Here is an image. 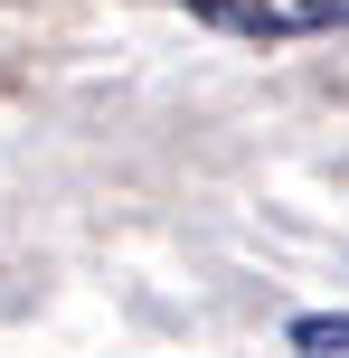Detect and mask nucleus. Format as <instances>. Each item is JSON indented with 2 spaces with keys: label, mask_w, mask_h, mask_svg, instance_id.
<instances>
[{
  "label": "nucleus",
  "mask_w": 349,
  "mask_h": 358,
  "mask_svg": "<svg viewBox=\"0 0 349 358\" xmlns=\"http://www.w3.org/2000/svg\"><path fill=\"white\" fill-rule=\"evenodd\" d=\"M199 29L218 38H255V48H293V38H340L349 0H180Z\"/></svg>",
  "instance_id": "f257e3e1"
},
{
  "label": "nucleus",
  "mask_w": 349,
  "mask_h": 358,
  "mask_svg": "<svg viewBox=\"0 0 349 358\" xmlns=\"http://www.w3.org/2000/svg\"><path fill=\"white\" fill-rule=\"evenodd\" d=\"M293 349L302 358H349V311H302V321H293Z\"/></svg>",
  "instance_id": "f03ea898"
}]
</instances>
